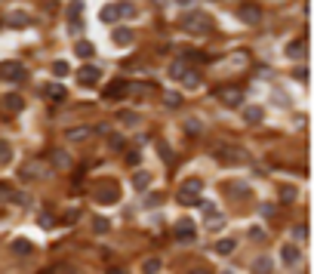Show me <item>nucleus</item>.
I'll list each match as a JSON object with an SVG mask.
<instances>
[{
  "mask_svg": "<svg viewBox=\"0 0 314 274\" xmlns=\"http://www.w3.org/2000/svg\"><path fill=\"white\" fill-rule=\"evenodd\" d=\"M253 271H271V259L268 256H259V259L253 262Z\"/></svg>",
  "mask_w": 314,
  "mask_h": 274,
  "instance_id": "7c9ffc66",
  "label": "nucleus"
},
{
  "mask_svg": "<svg viewBox=\"0 0 314 274\" xmlns=\"http://www.w3.org/2000/svg\"><path fill=\"white\" fill-rule=\"evenodd\" d=\"M34 247L28 244V241H12V253H18V256H28Z\"/></svg>",
  "mask_w": 314,
  "mask_h": 274,
  "instance_id": "c85d7f7f",
  "label": "nucleus"
},
{
  "mask_svg": "<svg viewBox=\"0 0 314 274\" xmlns=\"http://www.w3.org/2000/svg\"><path fill=\"white\" fill-rule=\"evenodd\" d=\"M163 102L170 105V108H179V105H182V96H179V93H166V96H163Z\"/></svg>",
  "mask_w": 314,
  "mask_h": 274,
  "instance_id": "c9c22d12",
  "label": "nucleus"
},
{
  "mask_svg": "<svg viewBox=\"0 0 314 274\" xmlns=\"http://www.w3.org/2000/svg\"><path fill=\"white\" fill-rule=\"evenodd\" d=\"M49 160H52L55 170H68V167H71V154H68L65 148H52V151H49Z\"/></svg>",
  "mask_w": 314,
  "mask_h": 274,
  "instance_id": "9b49d317",
  "label": "nucleus"
},
{
  "mask_svg": "<svg viewBox=\"0 0 314 274\" xmlns=\"http://www.w3.org/2000/svg\"><path fill=\"white\" fill-rule=\"evenodd\" d=\"M207 219H210V222H207V225H210L213 231H219V228H225V216H219V213H213V216H207Z\"/></svg>",
  "mask_w": 314,
  "mask_h": 274,
  "instance_id": "c756f323",
  "label": "nucleus"
},
{
  "mask_svg": "<svg viewBox=\"0 0 314 274\" xmlns=\"http://www.w3.org/2000/svg\"><path fill=\"white\" fill-rule=\"evenodd\" d=\"M9 194H12L9 185H0V200H9Z\"/></svg>",
  "mask_w": 314,
  "mask_h": 274,
  "instance_id": "37998d69",
  "label": "nucleus"
},
{
  "mask_svg": "<svg viewBox=\"0 0 314 274\" xmlns=\"http://www.w3.org/2000/svg\"><path fill=\"white\" fill-rule=\"evenodd\" d=\"M129 93V83H123V80H114L108 89H105V99H123Z\"/></svg>",
  "mask_w": 314,
  "mask_h": 274,
  "instance_id": "4468645a",
  "label": "nucleus"
},
{
  "mask_svg": "<svg viewBox=\"0 0 314 274\" xmlns=\"http://www.w3.org/2000/svg\"><path fill=\"white\" fill-rule=\"evenodd\" d=\"M80 219V210H71V213H65V225H74Z\"/></svg>",
  "mask_w": 314,
  "mask_h": 274,
  "instance_id": "58836bf2",
  "label": "nucleus"
},
{
  "mask_svg": "<svg viewBox=\"0 0 314 274\" xmlns=\"http://www.w3.org/2000/svg\"><path fill=\"white\" fill-rule=\"evenodd\" d=\"M108 228H111V222L105 216H92V231H96V234H105Z\"/></svg>",
  "mask_w": 314,
  "mask_h": 274,
  "instance_id": "a878e982",
  "label": "nucleus"
},
{
  "mask_svg": "<svg viewBox=\"0 0 314 274\" xmlns=\"http://www.w3.org/2000/svg\"><path fill=\"white\" fill-rule=\"evenodd\" d=\"M250 237H253V241H262L265 234H262V228H253V231H250Z\"/></svg>",
  "mask_w": 314,
  "mask_h": 274,
  "instance_id": "49530a36",
  "label": "nucleus"
},
{
  "mask_svg": "<svg viewBox=\"0 0 314 274\" xmlns=\"http://www.w3.org/2000/svg\"><path fill=\"white\" fill-rule=\"evenodd\" d=\"M216 253L219 256H231L234 253V241H231V237H222V241L216 244Z\"/></svg>",
  "mask_w": 314,
  "mask_h": 274,
  "instance_id": "4be33fe9",
  "label": "nucleus"
},
{
  "mask_svg": "<svg viewBox=\"0 0 314 274\" xmlns=\"http://www.w3.org/2000/svg\"><path fill=\"white\" fill-rule=\"evenodd\" d=\"M197 204H200V200H197ZM200 210L207 213V216H213V213H216V204H200Z\"/></svg>",
  "mask_w": 314,
  "mask_h": 274,
  "instance_id": "c03bdc74",
  "label": "nucleus"
},
{
  "mask_svg": "<svg viewBox=\"0 0 314 274\" xmlns=\"http://www.w3.org/2000/svg\"><path fill=\"white\" fill-rule=\"evenodd\" d=\"M148 182H151V173H145V170L133 176V185H136L139 191H145V188H148Z\"/></svg>",
  "mask_w": 314,
  "mask_h": 274,
  "instance_id": "bb28decb",
  "label": "nucleus"
},
{
  "mask_svg": "<svg viewBox=\"0 0 314 274\" xmlns=\"http://www.w3.org/2000/svg\"><path fill=\"white\" fill-rule=\"evenodd\" d=\"M37 225H40V228H52V225H55V219H52L49 213H43L40 219H37Z\"/></svg>",
  "mask_w": 314,
  "mask_h": 274,
  "instance_id": "4c0bfd02",
  "label": "nucleus"
},
{
  "mask_svg": "<svg viewBox=\"0 0 314 274\" xmlns=\"http://www.w3.org/2000/svg\"><path fill=\"white\" fill-rule=\"evenodd\" d=\"M145 271H151V274L160 271V259H148V262H145Z\"/></svg>",
  "mask_w": 314,
  "mask_h": 274,
  "instance_id": "a19ab883",
  "label": "nucleus"
},
{
  "mask_svg": "<svg viewBox=\"0 0 314 274\" xmlns=\"http://www.w3.org/2000/svg\"><path fill=\"white\" fill-rule=\"evenodd\" d=\"M92 200H96V204H117V200H120L117 182H102V185H96V191H92Z\"/></svg>",
  "mask_w": 314,
  "mask_h": 274,
  "instance_id": "7ed1b4c3",
  "label": "nucleus"
},
{
  "mask_svg": "<svg viewBox=\"0 0 314 274\" xmlns=\"http://www.w3.org/2000/svg\"><path fill=\"white\" fill-rule=\"evenodd\" d=\"M287 56H290V59H305V40L287 43Z\"/></svg>",
  "mask_w": 314,
  "mask_h": 274,
  "instance_id": "6ab92c4d",
  "label": "nucleus"
},
{
  "mask_svg": "<svg viewBox=\"0 0 314 274\" xmlns=\"http://www.w3.org/2000/svg\"><path fill=\"white\" fill-rule=\"evenodd\" d=\"M99 77H102V71H99L96 65H83V68L77 71L80 86H92V83H99Z\"/></svg>",
  "mask_w": 314,
  "mask_h": 274,
  "instance_id": "1a4fd4ad",
  "label": "nucleus"
},
{
  "mask_svg": "<svg viewBox=\"0 0 314 274\" xmlns=\"http://www.w3.org/2000/svg\"><path fill=\"white\" fill-rule=\"evenodd\" d=\"M133 37H136V34H133V28H117L114 34H111L114 46H129V43H133Z\"/></svg>",
  "mask_w": 314,
  "mask_h": 274,
  "instance_id": "ddd939ff",
  "label": "nucleus"
},
{
  "mask_svg": "<svg viewBox=\"0 0 314 274\" xmlns=\"http://www.w3.org/2000/svg\"><path fill=\"white\" fill-rule=\"evenodd\" d=\"M219 99L225 105H240L244 102V93H240V89H219Z\"/></svg>",
  "mask_w": 314,
  "mask_h": 274,
  "instance_id": "2eb2a0df",
  "label": "nucleus"
},
{
  "mask_svg": "<svg viewBox=\"0 0 314 274\" xmlns=\"http://www.w3.org/2000/svg\"><path fill=\"white\" fill-rule=\"evenodd\" d=\"M182 28L191 31V34H207L213 25H210V19L203 12H191V15H182Z\"/></svg>",
  "mask_w": 314,
  "mask_h": 274,
  "instance_id": "20e7f679",
  "label": "nucleus"
},
{
  "mask_svg": "<svg viewBox=\"0 0 314 274\" xmlns=\"http://www.w3.org/2000/svg\"><path fill=\"white\" fill-rule=\"evenodd\" d=\"M281 259H284V265L290 268V265H296L302 259V253H299V247H293V244H284L281 247Z\"/></svg>",
  "mask_w": 314,
  "mask_h": 274,
  "instance_id": "f8f14e48",
  "label": "nucleus"
},
{
  "mask_svg": "<svg viewBox=\"0 0 314 274\" xmlns=\"http://www.w3.org/2000/svg\"><path fill=\"white\" fill-rule=\"evenodd\" d=\"M173 231H176V241H179V244H191L194 237H197V228H194L191 219H179Z\"/></svg>",
  "mask_w": 314,
  "mask_h": 274,
  "instance_id": "0eeeda50",
  "label": "nucleus"
},
{
  "mask_svg": "<svg viewBox=\"0 0 314 274\" xmlns=\"http://www.w3.org/2000/svg\"><path fill=\"white\" fill-rule=\"evenodd\" d=\"M9 200H12V204H22V207H25V204H31V197H28V194H22V191H12V194H9Z\"/></svg>",
  "mask_w": 314,
  "mask_h": 274,
  "instance_id": "f704fd0d",
  "label": "nucleus"
},
{
  "mask_svg": "<svg viewBox=\"0 0 314 274\" xmlns=\"http://www.w3.org/2000/svg\"><path fill=\"white\" fill-rule=\"evenodd\" d=\"M117 6V15H120V19H136V3H129V0H120V3H114Z\"/></svg>",
  "mask_w": 314,
  "mask_h": 274,
  "instance_id": "f3484780",
  "label": "nucleus"
},
{
  "mask_svg": "<svg viewBox=\"0 0 314 274\" xmlns=\"http://www.w3.org/2000/svg\"><path fill=\"white\" fill-rule=\"evenodd\" d=\"M262 117H265V111L259 105H250V108H244V120L247 123H262Z\"/></svg>",
  "mask_w": 314,
  "mask_h": 274,
  "instance_id": "a211bd4d",
  "label": "nucleus"
},
{
  "mask_svg": "<svg viewBox=\"0 0 314 274\" xmlns=\"http://www.w3.org/2000/svg\"><path fill=\"white\" fill-rule=\"evenodd\" d=\"M65 136H68V142H83L86 136H92V126H71Z\"/></svg>",
  "mask_w": 314,
  "mask_h": 274,
  "instance_id": "dca6fc26",
  "label": "nucleus"
},
{
  "mask_svg": "<svg viewBox=\"0 0 314 274\" xmlns=\"http://www.w3.org/2000/svg\"><path fill=\"white\" fill-rule=\"evenodd\" d=\"M43 96L52 99V102H62V99H65V86H55V83H52V86L43 89Z\"/></svg>",
  "mask_w": 314,
  "mask_h": 274,
  "instance_id": "aec40b11",
  "label": "nucleus"
},
{
  "mask_svg": "<svg viewBox=\"0 0 314 274\" xmlns=\"http://www.w3.org/2000/svg\"><path fill=\"white\" fill-rule=\"evenodd\" d=\"M43 176H49V167L43 160H28L18 167V179H43Z\"/></svg>",
  "mask_w": 314,
  "mask_h": 274,
  "instance_id": "39448f33",
  "label": "nucleus"
},
{
  "mask_svg": "<svg viewBox=\"0 0 314 274\" xmlns=\"http://www.w3.org/2000/svg\"><path fill=\"white\" fill-rule=\"evenodd\" d=\"M293 234L299 237V241H305V237H308V225H296V228H293Z\"/></svg>",
  "mask_w": 314,
  "mask_h": 274,
  "instance_id": "ea45409f",
  "label": "nucleus"
},
{
  "mask_svg": "<svg viewBox=\"0 0 314 274\" xmlns=\"http://www.w3.org/2000/svg\"><path fill=\"white\" fill-rule=\"evenodd\" d=\"M126 163H129V167H139V151H129L126 154Z\"/></svg>",
  "mask_w": 314,
  "mask_h": 274,
  "instance_id": "79ce46f5",
  "label": "nucleus"
},
{
  "mask_svg": "<svg viewBox=\"0 0 314 274\" xmlns=\"http://www.w3.org/2000/svg\"><path fill=\"white\" fill-rule=\"evenodd\" d=\"M9 25H12V28H28L31 19H28L25 12H12V15H9Z\"/></svg>",
  "mask_w": 314,
  "mask_h": 274,
  "instance_id": "393cba45",
  "label": "nucleus"
},
{
  "mask_svg": "<svg viewBox=\"0 0 314 274\" xmlns=\"http://www.w3.org/2000/svg\"><path fill=\"white\" fill-rule=\"evenodd\" d=\"M74 52H77L80 59H92V52H96V49H92V43H89V40H80L77 46H74Z\"/></svg>",
  "mask_w": 314,
  "mask_h": 274,
  "instance_id": "5701e85b",
  "label": "nucleus"
},
{
  "mask_svg": "<svg viewBox=\"0 0 314 274\" xmlns=\"http://www.w3.org/2000/svg\"><path fill=\"white\" fill-rule=\"evenodd\" d=\"M182 74H185V65H182V62H173V65H170V77H176V80H179Z\"/></svg>",
  "mask_w": 314,
  "mask_h": 274,
  "instance_id": "e433bc0d",
  "label": "nucleus"
},
{
  "mask_svg": "<svg viewBox=\"0 0 314 274\" xmlns=\"http://www.w3.org/2000/svg\"><path fill=\"white\" fill-rule=\"evenodd\" d=\"M0 105H3V111H9V114H18L25 108V99L18 96V93H9V96H3L0 99Z\"/></svg>",
  "mask_w": 314,
  "mask_h": 274,
  "instance_id": "9d476101",
  "label": "nucleus"
},
{
  "mask_svg": "<svg viewBox=\"0 0 314 274\" xmlns=\"http://www.w3.org/2000/svg\"><path fill=\"white\" fill-rule=\"evenodd\" d=\"M123 123L133 126V123H139V117H136V114H123Z\"/></svg>",
  "mask_w": 314,
  "mask_h": 274,
  "instance_id": "09e8293b",
  "label": "nucleus"
},
{
  "mask_svg": "<svg viewBox=\"0 0 314 274\" xmlns=\"http://www.w3.org/2000/svg\"><path fill=\"white\" fill-rule=\"evenodd\" d=\"M176 3H182V6H188V3H191V0H176Z\"/></svg>",
  "mask_w": 314,
  "mask_h": 274,
  "instance_id": "8fccbe9b",
  "label": "nucleus"
},
{
  "mask_svg": "<svg viewBox=\"0 0 314 274\" xmlns=\"http://www.w3.org/2000/svg\"><path fill=\"white\" fill-rule=\"evenodd\" d=\"M237 19L244 25H259V22H262V9H259L256 3H244L237 9Z\"/></svg>",
  "mask_w": 314,
  "mask_h": 274,
  "instance_id": "6e6552de",
  "label": "nucleus"
},
{
  "mask_svg": "<svg viewBox=\"0 0 314 274\" xmlns=\"http://www.w3.org/2000/svg\"><path fill=\"white\" fill-rule=\"evenodd\" d=\"M25 77H28V71L18 65V62H0V80L18 83V80H25Z\"/></svg>",
  "mask_w": 314,
  "mask_h": 274,
  "instance_id": "423d86ee",
  "label": "nucleus"
},
{
  "mask_svg": "<svg viewBox=\"0 0 314 274\" xmlns=\"http://www.w3.org/2000/svg\"><path fill=\"white\" fill-rule=\"evenodd\" d=\"M200 120H185V133H194V136H200Z\"/></svg>",
  "mask_w": 314,
  "mask_h": 274,
  "instance_id": "72a5a7b5",
  "label": "nucleus"
},
{
  "mask_svg": "<svg viewBox=\"0 0 314 274\" xmlns=\"http://www.w3.org/2000/svg\"><path fill=\"white\" fill-rule=\"evenodd\" d=\"M281 200H284V204H293V200H296V188L293 185H284L281 188Z\"/></svg>",
  "mask_w": 314,
  "mask_h": 274,
  "instance_id": "473e14b6",
  "label": "nucleus"
},
{
  "mask_svg": "<svg viewBox=\"0 0 314 274\" xmlns=\"http://www.w3.org/2000/svg\"><path fill=\"white\" fill-rule=\"evenodd\" d=\"M52 74H55V77H68V62H62V59L52 62Z\"/></svg>",
  "mask_w": 314,
  "mask_h": 274,
  "instance_id": "2f4dec72",
  "label": "nucleus"
},
{
  "mask_svg": "<svg viewBox=\"0 0 314 274\" xmlns=\"http://www.w3.org/2000/svg\"><path fill=\"white\" fill-rule=\"evenodd\" d=\"M111 148H123V139L120 136H111Z\"/></svg>",
  "mask_w": 314,
  "mask_h": 274,
  "instance_id": "a18cd8bd",
  "label": "nucleus"
},
{
  "mask_svg": "<svg viewBox=\"0 0 314 274\" xmlns=\"http://www.w3.org/2000/svg\"><path fill=\"white\" fill-rule=\"evenodd\" d=\"M99 19H102V22H117V19H120V15H117V6H114V3H108V6L99 12Z\"/></svg>",
  "mask_w": 314,
  "mask_h": 274,
  "instance_id": "b1692460",
  "label": "nucleus"
},
{
  "mask_svg": "<svg viewBox=\"0 0 314 274\" xmlns=\"http://www.w3.org/2000/svg\"><path fill=\"white\" fill-rule=\"evenodd\" d=\"M274 210H277V207H271V204H265V207H262V216H268V219H271V216H274Z\"/></svg>",
  "mask_w": 314,
  "mask_h": 274,
  "instance_id": "de8ad7c7",
  "label": "nucleus"
},
{
  "mask_svg": "<svg viewBox=\"0 0 314 274\" xmlns=\"http://www.w3.org/2000/svg\"><path fill=\"white\" fill-rule=\"evenodd\" d=\"M9 160H12V148H9V142L0 139V167H3V163H9Z\"/></svg>",
  "mask_w": 314,
  "mask_h": 274,
  "instance_id": "cd10ccee",
  "label": "nucleus"
},
{
  "mask_svg": "<svg viewBox=\"0 0 314 274\" xmlns=\"http://www.w3.org/2000/svg\"><path fill=\"white\" fill-rule=\"evenodd\" d=\"M216 157L225 163V167H240V163L250 160L244 148H228V145H219V148H216Z\"/></svg>",
  "mask_w": 314,
  "mask_h": 274,
  "instance_id": "f03ea898",
  "label": "nucleus"
},
{
  "mask_svg": "<svg viewBox=\"0 0 314 274\" xmlns=\"http://www.w3.org/2000/svg\"><path fill=\"white\" fill-rule=\"evenodd\" d=\"M200 191H203V182H200V179H188V182L179 188V204H182V207L197 204V200H200Z\"/></svg>",
  "mask_w": 314,
  "mask_h": 274,
  "instance_id": "f257e3e1",
  "label": "nucleus"
},
{
  "mask_svg": "<svg viewBox=\"0 0 314 274\" xmlns=\"http://www.w3.org/2000/svg\"><path fill=\"white\" fill-rule=\"evenodd\" d=\"M179 80H182L185 86H191V89H194V86H200V74H197V71H188V68H185V74H182Z\"/></svg>",
  "mask_w": 314,
  "mask_h": 274,
  "instance_id": "412c9836",
  "label": "nucleus"
}]
</instances>
